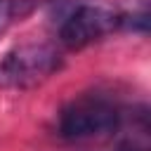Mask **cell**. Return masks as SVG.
Segmentation results:
<instances>
[{
	"label": "cell",
	"mask_w": 151,
	"mask_h": 151,
	"mask_svg": "<svg viewBox=\"0 0 151 151\" xmlns=\"http://www.w3.org/2000/svg\"><path fill=\"white\" fill-rule=\"evenodd\" d=\"M123 123V109L106 94L92 92L71 99L59 111V134L64 139H92L116 132Z\"/></svg>",
	"instance_id": "cell-1"
},
{
	"label": "cell",
	"mask_w": 151,
	"mask_h": 151,
	"mask_svg": "<svg viewBox=\"0 0 151 151\" xmlns=\"http://www.w3.org/2000/svg\"><path fill=\"white\" fill-rule=\"evenodd\" d=\"M61 59L50 45H19L0 57V87L2 90H26L35 87L57 73Z\"/></svg>",
	"instance_id": "cell-2"
},
{
	"label": "cell",
	"mask_w": 151,
	"mask_h": 151,
	"mask_svg": "<svg viewBox=\"0 0 151 151\" xmlns=\"http://www.w3.org/2000/svg\"><path fill=\"white\" fill-rule=\"evenodd\" d=\"M116 26H120V17L109 12L106 7L80 2L68 14L59 19V38L66 47L80 50L87 47L104 35H109Z\"/></svg>",
	"instance_id": "cell-3"
},
{
	"label": "cell",
	"mask_w": 151,
	"mask_h": 151,
	"mask_svg": "<svg viewBox=\"0 0 151 151\" xmlns=\"http://www.w3.org/2000/svg\"><path fill=\"white\" fill-rule=\"evenodd\" d=\"M40 0H0V35L35 12Z\"/></svg>",
	"instance_id": "cell-4"
},
{
	"label": "cell",
	"mask_w": 151,
	"mask_h": 151,
	"mask_svg": "<svg viewBox=\"0 0 151 151\" xmlns=\"http://www.w3.org/2000/svg\"><path fill=\"white\" fill-rule=\"evenodd\" d=\"M116 151H149L144 144H139V142H134V139H123L120 144H118V149Z\"/></svg>",
	"instance_id": "cell-5"
}]
</instances>
